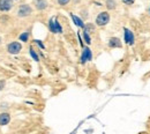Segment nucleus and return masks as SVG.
<instances>
[{"label":"nucleus","mask_w":150,"mask_h":134,"mask_svg":"<svg viewBox=\"0 0 150 134\" xmlns=\"http://www.w3.org/2000/svg\"><path fill=\"white\" fill-rule=\"evenodd\" d=\"M122 2L126 4V5H133L134 4V0H122Z\"/></svg>","instance_id":"18"},{"label":"nucleus","mask_w":150,"mask_h":134,"mask_svg":"<svg viewBox=\"0 0 150 134\" xmlns=\"http://www.w3.org/2000/svg\"><path fill=\"white\" fill-rule=\"evenodd\" d=\"M91 59H93L91 50H90L89 48H83L82 56H81V62H82V64H86L87 61H90Z\"/></svg>","instance_id":"6"},{"label":"nucleus","mask_w":150,"mask_h":134,"mask_svg":"<svg viewBox=\"0 0 150 134\" xmlns=\"http://www.w3.org/2000/svg\"><path fill=\"white\" fill-rule=\"evenodd\" d=\"M49 6V2L46 0H36L35 1V7L37 8L38 11H43Z\"/></svg>","instance_id":"9"},{"label":"nucleus","mask_w":150,"mask_h":134,"mask_svg":"<svg viewBox=\"0 0 150 134\" xmlns=\"http://www.w3.org/2000/svg\"><path fill=\"white\" fill-rule=\"evenodd\" d=\"M69 1H71V0H58V4L61 5V6H65V5H67Z\"/></svg>","instance_id":"16"},{"label":"nucleus","mask_w":150,"mask_h":134,"mask_svg":"<svg viewBox=\"0 0 150 134\" xmlns=\"http://www.w3.org/2000/svg\"><path fill=\"white\" fill-rule=\"evenodd\" d=\"M11 121V115L7 112H1L0 113V126H6Z\"/></svg>","instance_id":"8"},{"label":"nucleus","mask_w":150,"mask_h":134,"mask_svg":"<svg viewBox=\"0 0 150 134\" xmlns=\"http://www.w3.org/2000/svg\"><path fill=\"white\" fill-rule=\"evenodd\" d=\"M109 21H110V14L108 12H102L96 18V24L98 27H104L109 23Z\"/></svg>","instance_id":"2"},{"label":"nucleus","mask_w":150,"mask_h":134,"mask_svg":"<svg viewBox=\"0 0 150 134\" xmlns=\"http://www.w3.org/2000/svg\"><path fill=\"white\" fill-rule=\"evenodd\" d=\"M121 42L118 37H111L109 39V46L110 48H121Z\"/></svg>","instance_id":"10"},{"label":"nucleus","mask_w":150,"mask_h":134,"mask_svg":"<svg viewBox=\"0 0 150 134\" xmlns=\"http://www.w3.org/2000/svg\"><path fill=\"white\" fill-rule=\"evenodd\" d=\"M16 14H18L19 18H22V19L28 18V16H30V15L33 14V8H31L30 5H28V4H23V5H21V6L19 7Z\"/></svg>","instance_id":"1"},{"label":"nucleus","mask_w":150,"mask_h":134,"mask_svg":"<svg viewBox=\"0 0 150 134\" xmlns=\"http://www.w3.org/2000/svg\"><path fill=\"white\" fill-rule=\"evenodd\" d=\"M124 31H125L124 36H125V42H126V44H128V45H133V44H134V42H135V36H134V34L132 33L129 29H127V28H125V29H124Z\"/></svg>","instance_id":"7"},{"label":"nucleus","mask_w":150,"mask_h":134,"mask_svg":"<svg viewBox=\"0 0 150 134\" xmlns=\"http://www.w3.org/2000/svg\"><path fill=\"white\" fill-rule=\"evenodd\" d=\"M29 53H30V56L33 57V59L35 60V61H39V58H38V55L36 53V51L33 49V48H30L29 49Z\"/></svg>","instance_id":"12"},{"label":"nucleus","mask_w":150,"mask_h":134,"mask_svg":"<svg viewBox=\"0 0 150 134\" xmlns=\"http://www.w3.org/2000/svg\"><path fill=\"white\" fill-rule=\"evenodd\" d=\"M83 39L87 44H91V38H90V35L87 33V31H83Z\"/></svg>","instance_id":"13"},{"label":"nucleus","mask_w":150,"mask_h":134,"mask_svg":"<svg viewBox=\"0 0 150 134\" xmlns=\"http://www.w3.org/2000/svg\"><path fill=\"white\" fill-rule=\"evenodd\" d=\"M5 84H6V82H5L4 80H0V90H2V89H4Z\"/></svg>","instance_id":"19"},{"label":"nucleus","mask_w":150,"mask_h":134,"mask_svg":"<svg viewBox=\"0 0 150 134\" xmlns=\"http://www.w3.org/2000/svg\"><path fill=\"white\" fill-rule=\"evenodd\" d=\"M49 28L51 30V33L53 34H61L62 33V28L60 26V23L56 19H51L49 22Z\"/></svg>","instance_id":"4"},{"label":"nucleus","mask_w":150,"mask_h":134,"mask_svg":"<svg viewBox=\"0 0 150 134\" xmlns=\"http://www.w3.org/2000/svg\"><path fill=\"white\" fill-rule=\"evenodd\" d=\"M71 18H72V20L74 21V23L77 26V27H81V28H84V23H83V21L80 19V18H77L76 15H74V14H71Z\"/></svg>","instance_id":"11"},{"label":"nucleus","mask_w":150,"mask_h":134,"mask_svg":"<svg viewBox=\"0 0 150 134\" xmlns=\"http://www.w3.org/2000/svg\"><path fill=\"white\" fill-rule=\"evenodd\" d=\"M106 7L109 9H113L115 7V1L114 0H106Z\"/></svg>","instance_id":"15"},{"label":"nucleus","mask_w":150,"mask_h":134,"mask_svg":"<svg viewBox=\"0 0 150 134\" xmlns=\"http://www.w3.org/2000/svg\"><path fill=\"white\" fill-rule=\"evenodd\" d=\"M29 39V33H23L20 35V40L21 42H28Z\"/></svg>","instance_id":"14"},{"label":"nucleus","mask_w":150,"mask_h":134,"mask_svg":"<svg viewBox=\"0 0 150 134\" xmlns=\"http://www.w3.org/2000/svg\"><path fill=\"white\" fill-rule=\"evenodd\" d=\"M22 50V44L20 42H12L7 45V51L11 55H19Z\"/></svg>","instance_id":"3"},{"label":"nucleus","mask_w":150,"mask_h":134,"mask_svg":"<svg viewBox=\"0 0 150 134\" xmlns=\"http://www.w3.org/2000/svg\"><path fill=\"white\" fill-rule=\"evenodd\" d=\"M35 42H36V43H37V44H38V46H39V48H42V49H43V50H44V49H45V46H44V44H43V43H42V42H40V40H38V39H36V40H35Z\"/></svg>","instance_id":"17"},{"label":"nucleus","mask_w":150,"mask_h":134,"mask_svg":"<svg viewBox=\"0 0 150 134\" xmlns=\"http://www.w3.org/2000/svg\"><path fill=\"white\" fill-rule=\"evenodd\" d=\"M14 6V0H0V12H9Z\"/></svg>","instance_id":"5"}]
</instances>
